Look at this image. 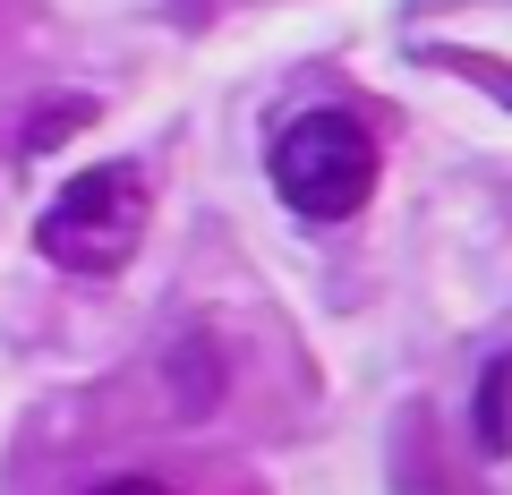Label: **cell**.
<instances>
[{
	"instance_id": "obj_1",
	"label": "cell",
	"mask_w": 512,
	"mask_h": 495,
	"mask_svg": "<svg viewBox=\"0 0 512 495\" xmlns=\"http://www.w3.org/2000/svg\"><path fill=\"white\" fill-rule=\"evenodd\" d=\"M146 214H154L146 171H137V163H94V171H77V180L43 205L35 248H43V265H60V274L103 282V274H120V265L137 257Z\"/></svg>"
},
{
	"instance_id": "obj_2",
	"label": "cell",
	"mask_w": 512,
	"mask_h": 495,
	"mask_svg": "<svg viewBox=\"0 0 512 495\" xmlns=\"http://www.w3.org/2000/svg\"><path fill=\"white\" fill-rule=\"evenodd\" d=\"M274 188L308 222H350L376 197V137L350 111H299L274 137Z\"/></svg>"
},
{
	"instance_id": "obj_3",
	"label": "cell",
	"mask_w": 512,
	"mask_h": 495,
	"mask_svg": "<svg viewBox=\"0 0 512 495\" xmlns=\"http://www.w3.org/2000/svg\"><path fill=\"white\" fill-rule=\"evenodd\" d=\"M478 444L512 461V350L487 367V385H478Z\"/></svg>"
},
{
	"instance_id": "obj_4",
	"label": "cell",
	"mask_w": 512,
	"mask_h": 495,
	"mask_svg": "<svg viewBox=\"0 0 512 495\" xmlns=\"http://www.w3.org/2000/svg\"><path fill=\"white\" fill-rule=\"evenodd\" d=\"M94 495H171V487H154V478H111V487H94Z\"/></svg>"
}]
</instances>
